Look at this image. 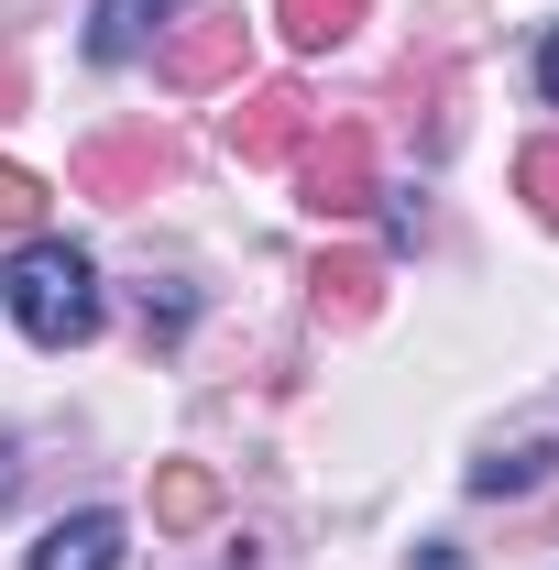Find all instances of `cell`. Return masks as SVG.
<instances>
[{
	"label": "cell",
	"mask_w": 559,
	"mask_h": 570,
	"mask_svg": "<svg viewBox=\"0 0 559 570\" xmlns=\"http://www.w3.org/2000/svg\"><path fill=\"white\" fill-rule=\"evenodd\" d=\"M176 176H187L176 132H99V142H77V198H110V209H133V198L176 187Z\"/></svg>",
	"instance_id": "cell-2"
},
{
	"label": "cell",
	"mask_w": 559,
	"mask_h": 570,
	"mask_svg": "<svg viewBox=\"0 0 559 570\" xmlns=\"http://www.w3.org/2000/svg\"><path fill=\"white\" fill-rule=\"evenodd\" d=\"M33 209H45V176L0 165V230H33Z\"/></svg>",
	"instance_id": "cell-13"
},
{
	"label": "cell",
	"mask_w": 559,
	"mask_h": 570,
	"mask_svg": "<svg viewBox=\"0 0 559 570\" xmlns=\"http://www.w3.org/2000/svg\"><path fill=\"white\" fill-rule=\"evenodd\" d=\"M538 483H549V439H516V450L472 461V494H538Z\"/></svg>",
	"instance_id": "cell-11"
},
{
	"label": "cell",
	"mask_w": 559,
	"mask_h": 570,
	"mask_svg": "<svg viewBox=\"0 0 559 570\" xmlns=\"http://www.w3.org/2000/svg\"><path fill=\"white\" fill-rule=\"evenodd\" d=\"M33 570H121V515H67L33 538Z\"/></svg>",
	"instance_id": "cell-8"
},
{
	"label": "cell",
	"mask_w": 559,
	"mask_h": 570,
	"mask_svg": "<svg viewBox=\"0 0 559 570\" xmlns=\"http://www.w3.org/2000/svg\"><path fill=\"white\" fill-rule=\"evenodd\" d=\"M538 88H549V110H559V33L538 45Z\"/></svg>",
	"instance_id": "cell-16"
},
{
	"label": "cell",
	"mask_w": 559,
	"mask_h": 570,
	"mask_svg": "<svg viewBox=\"0 0 559 570\" xmlns=\"http://www.w3.org/2000/svg\"><path fill=\"white\" fill-rule=\"evenodd\" d=\"M209 515H219V483L198 472V461H165V472H154V527L187 538V527H209Z\"/></svg>",
	"instance_id": "cell-9"
},
{
	"label": "cell",
	"mask_w": 559,
	"mask_h": 570,
	"mask_svg": "<svg viewBox=\"0 0 559 570\" xmlns=\"http://www.w3.org/2000/svg\"><path fill=\"white\" fill-rule=\"evenodd\" d=\"M165 22H187V0H99V11H88V56H99V67H133Z\"/></svg>",
	"instance_id": "cell-7"
},
{
	"label": "cell",
	"mask_w": 559,
	"mask_h": 570,
	"mask_svg": "<svg viewBox=\"0 0 559 570\" xmlns=\"http://www.w3.org/2000/svg\"><path fill=\"white\" fill-rule=\"evenodd\" d=\"M242 56H253V22L242 11H187L165 33V88H231Z\"/></svg>",
	"instance_id": "cell-4"
},
{
	"label": "cell",
	"mask_w": 559,
	"mask_h": 570,
	"mask_svg": "<svg viewBox=\"0 0 559 570\" xmlns=\"http://www.w3.org/2000/svg\"><path fill=\"white\" fill-rule=\"evenodd\" d=\"M296 198L318 219H362L373 209V132L362 121H330V132L296 142Z\"/></svg>",
	"instance_id": "cell-3"
},
{
	"label": "cell",
	"mask_w": 559,
	"mask_h": 570,
	"mask_svg": "<svg viewBox=\"0 0 559 570\" xmlns=\"http://www.w3.org/2000/svg\"><path fill=\"white\" fill-rule=\"evenodd\" d=\"M11 110H22V56L0 45V121H11Z\"/></svg>",
	"instance_id": "cell-14"
},
{
	"label": "cell",
	"mask_w": 559,
	"mask_h": 570,
	"mask_svg": "<svg viewBox=\"0 0 559 570\" xmlns=\"http://www.w3.org/2000/svg\"><path fill=\"white\" fill-rule=\"evenodd\" d=\"M384 307V253H318L307 264V318L318 330H362Z\"/></svg>",
	"instance_id": "cell-6"
},
{
	"label": "cell",
	"mask_w": 559,
	"mask_h": 570,
	"mask_svg": "<svg viewBox=\"0 0 559 570\" xmlns=\"http://www.w3.org/2000/svg\"><path fill=\"white\" fill-rule=\"evenodd\" d=\"M418 570H472V560H461L450 538H428V549H418Z\"/></svg>",
	"instance_id": "cell-15"
},
{
	"label": "cell",
	"mask_w": 559,
	"mask_h": 570,
	"mask_svg": "<svg viewBox=\"0 0 559 570\" xmlns=\"http://www.w3.org/2000/svg\"><path fill=\"white\" fill-rule=\"evenodd\" d=\"M11 318H22V341H45V352H77L88 330H99V275H88V253L77 242H22L11 253Z\"/></svg>",
	"instance_id": "cell-1"
},
{
	"label": "cell",
	"mask_w": 559,
	"mask_h": 570,
	"mask_svg": "<svg viewBox=\"0 0 559 570\" xmlns=\"http://www.w3.org/2000/svg\"><path fill=\"white\" fill-rule=\"evenodd\" d=\"M307 132H318V121H307V88H296V77L242 88V110H231V154H242V165H296Z\"/></svg>",
	"instance_id": "cell-5"
},
{
	"label": "cell",
	"mask_w": 559,
	"mask_h": 570,
	"mask_svg": "<svg viewBox=\"0 0 559 570\" xmlns=\"http://www.w3.org/2000/svg\"><path fill=\"white\" fill-rule=\"evenodd\" d=\"M516 187H527V209L559 230V142H527V154H516Z\"/></svg>",
	"instance_id": "cell-12"
},
{
	"label": "cell",
	"mask_w": 559,
	"mask_h": 570,
	"mask_svg": "<svg viewBox=\"0 0 559 570\" xmlns=\"http://www.w3.org/2000/svg\"><path fill=\"white\" fill-rule=\"evenodd\" d=\"M0 504H11V450H0Z\"/></svg>",
	"instance_id": "cell-17"
},
{
	"label": "cell",
	"mask_w": 559,
	"mask_h": 570,
	"mask_svg": "<svg viewBox=\"0 0 559 570\" xmlns=\"http://www.w3.org/2000/svg\"><path fill=\"white\" fill-rule=\"evenodd\" d=\"M275 22H285V45H307V56H330L351 22H362V0H275Z\"/></svg>",
	"instance_id": "cell-10"
}]
</instances>
